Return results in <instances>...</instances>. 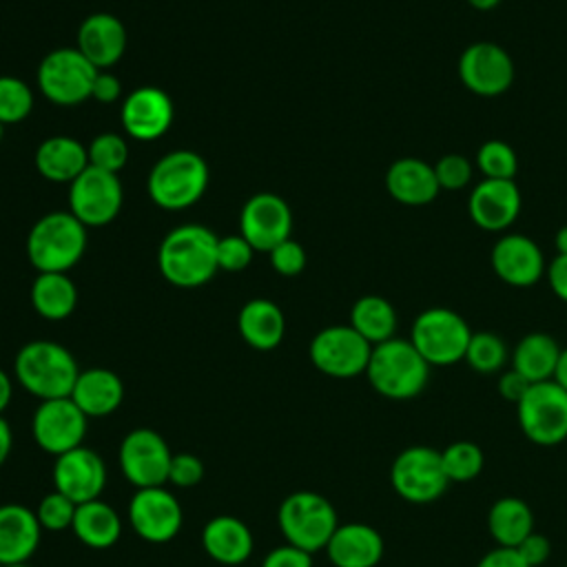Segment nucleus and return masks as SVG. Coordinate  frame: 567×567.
<instances>
[{
    "instance_id": "1",
    "label": "nucleus",
    "mask_w": 567,
    "mask_h": 567,
    "mask_svg": "<svg viewBox=\"0 0 567 567\" xmlns=\"http://www.w3.org/2000/svg\"><path fill=\"white\" fill-rule=\"evenodd\" d=\"M219 237L199 224H184L166 233L157 250L162 277L177 288H197L215 277Z\"/></svg>"
},
{
    "instance_id": "2",
    "label": "nucleus",
    "mask_w": 567,
    "mask_h": 567,
    "mask_svg": "<svg viewBox=\"0 0 567 567\" xmlns=\"http://www.w3.org/2000/svg\"><path fill=\"white\" fill-rule=\"evenodd\" d=\"M365 377L377 394L392 401H408L425 390L430 363L416 352L410 339L392 337L372 346Z\"/></svg>"
},
{
    "instance_id": "3",
    "label": "nucleus",
    "mask_w": 567,
    "mask_h": 567,
    "mask_svg": "<svg viewBox=\"0 0 567 567\" xmlns=\"http://www.w3.org/2000/svg\"><path fill=\"white\" fill-rule=\"evenodd\" d=\"M18 383L40 401L71 396L80 368L73 354L47 339L24 343L13 361Z\"/></svg>"
},
{
    "instance_id": "4",
    "label": "nucleus",
    "mask_w": 567,
    "mask_h": 567,
    "mask_svg": "<svg viewBox=\"0 0 567 567\" xmlns=\"http://www.w3.org/2000/svg\"><path fill=\"white\" fill-rule=\"evenodd\" d=\"M86 226L71 213H47L27 235V257L38 272H66L84 255Z\"/></svg>"
},
{
    "instance_id": "5",
    "label": "nucleus",
    "mask_w": 567,
    "mask_h": 567,
    "mask_svg": "<svg viewBox=\"0 0 567 567\" xmlns=\"http://www.w3.org/2000/svg\"><path fill=\"white\" fill-rule=\"evenodd\" d=\"M208 186V164L195 151L166 153L148 173V195L164 210H184L199 202Z\"/></svg>"
},
{
    "instance_id": "6",
    "label": "nucleus",
    "mask_w": 567,
    "mask_h": 567,
    "mask_svg": "<svg viewBox=\"0 0 567 567\" xmlns=\"http://www.w3.org/2000/svg\"><path fill=\"white\" fill-rule=\"evenodd\" d=\"M279 529L286 543L315 554L326 549L330 536L339 527L337 509L317 492H292L279 505Z\"/></svg>"
},
{
    "instance_id": "7",
    "label": "nucleus",
    "mask_w": 567,
    "mask_h": 567,
    "mask_svg": "<svg viewBox=\"0 0 567 567\" xmlns=\"http://www.w3.org/2000/svg\"><path fill=\"white\" fill-rule=\"evenodd\" d=\"M472 330L467 321L450 308H427L416 315L410 328V343L432 365H454L465 359Z\"/></svg>"
},
{
    "instance_id": "8",
    "label": "nucleus",
    "mask_w": 567,
    "mask_h": 567,
    "mask_svg": "<svg viewBox=\"0 0 567 567\" xmlns=\"http://www.w3.org/2000/svg\"><path fill=\"white\" fill-rule=\"evenodd\" d=\"M520 432L540 447L558 445L567 439V390L554 379L532 383L516 403Z\"/></svg>"
},
{
    "instance_id": "9",
    "label": "nucleus",
    "mask_w": 567,
    "mask_h": 567,
    "mask_svg": "<svg viewBox=\"0 0 567 567\" xmlns=\"http://www.w3.org/2000/svg\"><path fill=\"white\" fill-rule=\"evenodd\" d=\"M392 489L408 503L427 505L439 501L450 481L443 472L441 452L430 445H410L390 465Z\"/></svg>"
},
{
    "instance_id": "10",
    "label": "nucleus",
    "mask_w": 567,
    "mask_h": 567,
    "mask_svg": "<svg viewBox=\"0 0 567 567\" xmlns=\"http://www.w3.org/2000/svg\"><path fill=\"white\" fill-rule=\"evenodd\" d=\"M97 69L78 49H55L38 66V86L58 106H75L91 97Z\"/></svg>"
},
{
    "instance_id": "11",
    "label": "nucleus",
    "mask_w": 567,
    "mask_h": 567,
    "mask_svg": "<svg viewBox=\"0 0 567 567\" xmlns=\"http://www.w3.org/2000/svg\"><path fill=\"white\" fill-rule=\"evenodd\" d=\"M312 365L334 379H352L365 374L372 346L348 323L328 326L310 341Z\"/></svg>"
},
{
    "instance_id": "12",
    "label": "nucleus",
    "mask_w": 567,
    "mask_h": 567,
    "mask_svg": "<svg viewBox=\"0 0 567 567\" xmlns=\"http://www.w3.org/2000/svg\"><path fill=\"white\" fill-rule=\"evenodd\" d=\"M124 202L115 173L89 166L69 184V213L84 226L111 224Z\"/></svg>"
},
{
    "instance_id": "13",
    "label": "nucleus",
    "mask_w": 567,
    "mask_h": 567,
    "mask_svg": "<svg viewBox=\"0 0 567 567\" xmlns=\"http://www.w3.org/2000/svg\"><path fill=\"white\" fill-rule=\"evenodd\" d=\"M120 470L124 478L142 487H159L168 483L171 467V450L164 436L151 427L131 430L120 443Z\"/></svg>"
},
{
    "instance_id": "14",
    "label": "nucleus",
    "mask_w": 567,
    "mask_h": 567,
    "mask_svg": "<svg viewBox=\"0 0 567 567\" xmlns=\"http://www.w3.org/2000/svg\"><path fill=\"white\" fill-rule=\"evenodd\" d=\"M89 416L71 401L49 399L40 401L31 419V434L40 450L60 456L73 447H80L86 436Z\"/></svg>"
},
{
    "instance_id": "15",
    "label": "nucleus",
    "mask_w": 567,
    "mask_h": 567,
    "mask_svg": "<svg viewBox=\"0 0 567 567\" xmlns=\"http://www.w3.org/2000/svg\"><path fill=\"white\" fill-rule=\"evenodd\" d=\"M458 78L467 91L481 97H496L514 82V62L496 42H472L458 58Z\"/></svg>"
},
{
    "instance_id": "16",
    "label": "nucleus",
    "mask_w": 567,
    "mask_h": 567,
    "mask_svg": "<svg viewBox=\"0 0 567 567\" xmlns=\"http://www.w3.org/2000/svg\"><path fill=\"white\" fill-rule=\"evenodd\" d=\"M128 520L133 532L148 543H168L184 523L179 501L164 487H142L128 503Z\"/></svg>"
},
{
    "instance_id": "17",
    "label": "nucleus",
    "mask_w": 567,
    "mask_h": 567,
    "mask_svg": "<svg viewBox=\"0 0 567 567\" xmlns=\"http://www.w3.org/2000/svg\"><path fill=\"white\" fill-rule=\"evenodd\" d=\"M292 210L275 193L252 195L239 213V235L255 248L270 252L277 244L290 239Z\"/></svg>"
},
{
    "instance_id": "18",
    "label": "nucleus",
    "mask_w": 567,
    "mask_h": 567,
    "mask_svg": "<svg viewBox=\"0 0 567 567\" xmlns=\"http://www.w3.org/2000/svg\"><path fill=\"white\" fill-rule=\"evenodd\" d=\"M51 476L55 489L80 505L100 498L106 485V465L95 450L80 445L55 456Z\"/></svg>"
},
{
    "instance_id": "19",
    "label": "nucleus",
    "mask_w": 567,
    "mask_h": 567,
    "mask_svg": "<svg viewBox=\"0 0 567 567\" xmlns=\"http://www.w3.org/2000/svg\"><path fill=\"white\" fill-rule=\"evenodd\" d=\"M523 197L514 179H481L467 199L470 219L487 230L503 233L507 230L520 215Z\"/></svg>"
},
{
    "instance_id": "20",
    "label": "nucleus",
    "mask_w": 567,
    "mask_h": 567,
    "mask_svg": "<svg viewBox=\"0 0 567 567\" xmlns=\"http://www.w3.org/2000/svg\"><path fill=\"white\" fill-rule=\"evenodd\" d=\"M492 268L496 277L514 288H527L543 279L547 264L538 244L520 233H507L496 239L492 255Z\"/></svg>"
},
{
    "instance_id": "21",
    "label": "nucleus",
    "mask_w": 567,
    "mask_h": 567,
    "mask_svg": "<svg viewBox=\"0 0 567 567\" xmlns=\"http://www.w3.org/2000/svg\"><path fill=\"white\" fill-rule=\"evenodd\" d=\"M124 131L140 142L159 140L173 124V102L157 86H140L131 91L120 109Z\"/></svg>"
},
{
    "instance_id": "22",
    "label": "nucleus",
    "mask_w": 567,
    "mask_h": 567,
    "mask_svg": "<svg viewBox=\"0 0 567 567\" xmlns=\"http://www.w3.org/2000/svg\"><path fill=\"white\" fill-rule=\"evenodd\" d=\"M97 71H109L126 49V29L113 13H91L78 29L75 47Z\"/></svg>"
},
{
    "instance_id": "23",
    "label": "nucleus",
    "mask_w": 567,
    "mask_h": 567,
    "mask_svg": "<svg viewBox=\"0 0 567 567\" xmlns=\"http://www.w3.org/2000/svg\"><path fill=\"white\" fill-rule=\"evenodd\" d=\"M326 551L334 567H377L383 558V538L372 525L346 523L334 529Z\"/></svg>"
},
{
    "instance_id": "24",
    "label": "nucleus",
    "mask_w": 567,
    "mask_h": 567,
    "mask_svg": "<svg viewBox=\"0 0 567 567\" xmlns=\"http://www.w3.org/2000/svg\"><path fill=\"white\" fill-rule=\"evenodd\" d=\"M42 527L33 509L20 503L0 505V565L27 563L40 545Z\"/></svg>"
},
{
    "instance_id": "25",
    "label": "nucleus",
    "mask_w": 567,
    "mask_h": 567,
    "mask_svg": "<svg viewBox=\"0 0 567 567\" xmlns=\"http://www.w3.org/2000/svg\"><path fill=\"white\" fill-rule=\"evenodd\" d=\"M385 188L392 199L405 206H425L436 199L439 182L434 166L419 157H401L385 173Z\"/></svg>"
},
{
    "instance_id": "26",
    "label": "nucleus",
    "mask_w": 567,
    "mask_h": 567,
    "mask_svg": "<svg viewBox=\"0 0 567 567\" xmlns=\"http://www.w3.org/2000/svg\"><path fill=\"white\" fill-rule=\"evenodd\" d=\"M204 551L221 565H239L252 554V532L230 514L213 516L202 529Z\"/></svg>"
},
{
    "instance_id": "27",
    "label": "nucleus",
    "mask_w": 567,
    "mask_h": 567,
    "mask_svg": "<svg viewBox=\"0 0 567 567\" xmlns=\"http://www.w3.org/2000/svg\"><path fill=\"white\" fill-rule=\"evenodd\" d=\"M124 399L122 379L106 368L80 370L71 390V401L91 419L113 414Z\"/></svg>"
},
{
    "instance_id": "28",
    "label": "nucleus",
    "mask_w": 567,
    "mask_h": 567,
    "mask_svg": "<svg viewBox=\"0 0 567 567\" xmlns=\"http://www.w3.org/2000/svg\"><path fill=\"white\" fill-rule=\"evenodd\" d=\"M35 168L49 182L71 184L89 168V151L75 137L53 135L38 146Z\"/></svg>"
},
{
    "instance_id": "29",
    "label": "nucleus",
    "mask_w": 567,
    "mask_h": 567,
    "mask_svg": "<svg viewBox=\"0 0 567 567\" xmlns=\"http://www.w3.org/2000/svg\"><path fill=\"white\" fill-rule=\"evenodd\" d=\"M241 339L255 350H272L281 343L286 319L281 308L270 299H250L237 317Z\"/></svg>"
},
{
    "instance_id": "30",
    "label": "nucleus",
    "mask_w": 567,
    "mask_h": 567,
    "mask_svg": "<svg viewBox=\"0 0 567 567\" xmlns=\"http://www.w3.org/2000/svg\"><path fill=\"white\" fill-rule=\"evenodd\" d=\"M487 532L496 547L516 549L534 532V512L518 496H501L487 512Z\"/></svg>"
},
{
    "instance_id": "31",
    "label": "nucleus",
    "mask_w": 567,
    "mask_h": 567,
    "mask_svg": "<svg viewBox=\"0 0 567 567\" xmlns=\"http://www.w3.org/2000/svg\"><path fill=\"white\" fill-rule=\"evenodd\" d=\"M71 529L75 538L86 547L106 549L117 543L122 534V520L109 503L93 498L78 505Z\"/></svg>"
},
{
    "instance_id": "32",
    "label": "nucleus",
    "mask_w": 567,
    "mask_h": 567,
    "mask_svg": "<svg viewBox=\"0 0 567 567\" xmlns=\"http://www.w3.org/2000/svg\"><path fill=\"white\" fill-rule=\"evenodd\" d=\"M560 346L547 332L525 334L512 352V368L520 372L529 383L549 381L558 363Z\"/></svg>"
},
{
    "instance_id": "33",
    "label": "nucleus",
    "mask_w": 567,
    "mask_h": 567,
    "mask_svg": "<svg viewBox=\"0 0 567 567\" xmlns=\"http://www.w3.org/2000/svg\"><path fill=\"white\" fill-rule=\"evenodd\" d=\"M31 303L49 321L66 319L78 303L75 284L66 272H40L31 284Z\"/></svg>"
},
{
    "instance_id": "34",
    "label": "nucleus",
    "mask_w": 567,
    "mask_h": 567,
    "mask_svg": "<svg viewBox=\"0 0 567 567\" xmlns=\"http://www.w3.org/2000/svg\"><path fill=\"white\" fill-rule=\"evenodd\" d=\"M396 310L381 295H363L350 310V326L370 343H383L396 332Z\"/></svg>"
},
{
    "instance_id": "35",
    "label": "nucleus",
    "mask_w": 567,
    "mask_h": 567,
    "mask_svg": "<svg viewBox=\"0 0 567 567\" xmlns=\"http://www.w3.org/2000/svg\"><path fill=\"white\" fill-rule=\"evenodd\" d=\"M441 463L450 483H470L483 472L485 456L472 441H452L441 450Z\"/></svg>"
},
{
    "instance_id": "36",
    "label": "nucleus",
    "mask_w": 567,
    "mask_h": 567,
    "mask_svg": "<svg viewBox=\"0 0 567 567\" xmlns=\"http://www.w3.org/2000/svg\"><path fill=\"white\" fill-rule=\"evenodd\" d=\"M507 359H509L507 343L498 334L472 332L463 361L478 374H494L503 370Z\"/></svg>"
},
{
    "instance_id": "37",
    "label": "nucleus",
    "mask_w": 567,
    "mask_h": 567,
    "mask_svg": "<svg viewBox=\"0 0 567 567\" xmlns=\"http://www.w3.org/2000/svg\"><path fill=\"white\" fill-rule=\"evenodd\" d=\"M476 166L485 179H514L518 159L507 142L487 140L476 151Z\"/></svg>"
},
{
    "instance_id": "38",
    "label": "nucleus",
    "mask_w": 567,
    "mask_h": 567,
    "mask_svg": "<svg viewBox=\"0 0 567 567\" xmlns=\"http://www.w3.org/2000/svg\"><path fill=\"white\" fill-rule=\"evenodd\" d=\"M33 109V93L20 78L0 75V122L18 124L29 117Z\"/></svg>"
},
{
    "instance_id": "39",
    "label": "nucleus",
    "mask_w": 567,
    "mask_h": 567,
    "mask_svg": "<svg viewBox=\"0 0 567 567\" xmlns=\"http://www.w3.org/2000/svg\"><path fill=\"white\" fill-rule=\"evenodd\" d=\"M89 166L120 173L128 162V144L117 133H100L89 144Z\"/></svg>"
},
{
    "instance_id": "40",
    "label": "nucleus",
    "mask_w": 567,
    "mask_h": 567,
    "mask_svg": "<svg viewBox=\"0 0 567 567\" xmlns=\"http://www.w3.org/2000/svg\"><path fill=\"white\" fill-rule=\"evenodd\" d=\"M75 509H78V503H73L69 496L53 489L38 503L35 516L42 529L62 532V529H71Z\"/></svg>"
},
{
    "instance_id": "41",
    "label": "nucleus",
    "mask_w": 567,
    "mask_h": 567,
    "mask_svg": "<svg viewBox=\"0 0 567 567\" xmlns=\"http://www.w3.org/2000/svg\"><path fill=\"white\" fill-rule=\"evenodd\" d=\"M472 164L456 153L443 155L436 164H434V175L439 182L441 190H461L472 182Z\"/></svg>"
},
{
    "instance_id": "42",
    "label": "nucleus",
    "mask_w": 567,
    "mask_h": 567,
    "mask_svg": "<svg viewBox=\"0 0 567 567\" xmlns=\"http://www.w3.org/2000/svg\"><path fill=\"white\" fill-rule=\"evenodd\" d=\"M255 248L241 235H226L217 241V266L226 272L244 270L252 259Z\"/></svg>"
},
{
    "instance_id": "43",
    "label": "nucleus",
    "mask_w": 567,
    "mask_h": 567,
    "mask_svg": "<svg viewBox=\"0 0 567 567\" xmlns=\"http://www.w3.org/2000/svg\"><path fill=\"white\" fill-rule=\"evenodd\" d=\"M268 255H270V266L281 277H295L306 268V250L295 239H286L277 244Z\"/></svg>"
},
{
    "instance_id": "44",
    "label": "nucleus",
    "mask_w": 567,
    "mask_h": 567,
    "mask_svg": "<svg viewBox=\"0 0 567 567\" xmlns=\"http://www.w3.org/2000/svg\"><path fill=\"white\" fill-rule=\"evenodd\" d=\"M204 478V463L199 456L190 452L173 454L168 467V483L177 487H193Z\"/></svg>"
},
{
    "instance_id": "45",
    "label": "nucleus",
    "mask_w": 567,
    "mask_h": 567,
    "mask_svg": "<svg viewBox=\"0 0 567 567\" xmlns=\"http://www.w3.org/2000/svg\"><path fill=\"white\" fill-rule=\"evenodd\" d=\"M261 567H312V554L286 543L268 551L261 560Z\"/></svg>"
},
{
    "instance_id": "46",
    "label": "nucleus",
    "mask_w": 567,
    "mask_h": 567,
    "mask_svg": "<svg viewBox=\"0 0 567 567\" xmlns=\"http://www.w3.org/2000/svg\"><path fill=\"white\" fill-rule=\"evenodd\" d=\"M516 551L520 554V558L529 565V567H540L543 563H547L549 554H551V543L547 536L532 532L518 547Z\"/></svg>"
},
{
    "instance_id": "47",
    "label": "nucleus",
    "mask_w": 567,
    "mask_h": 567,
    "mask_svg": "<svg viewBox=\"0 0 567 567\" xmlns=\"http://www.w3.org/2000/svg\"><path fill=\"white\" fill-rule=\"evenodd\" d=\"M529 381L520 374V372H516L514 368H509L507 372H503L501 377H498V394L505 399V401H509V403H518L523 396H525V392L529 390Z\"/></svg>"
},
{
    "instance_id": "48",
    "label": "nucleus",
    "mask_w": 567,
    "mask_h": 567,
    "mask_svg": "<svg viewBox=\"0 0 567 567\" xmlns=\"http://www.w3.org/2000/svg\"><path fill=\"white\" fill-rule=\"evenodd\" d=\"M545 277L549 281V288L551 292L567 303V255H556L547 270H545Z\"/></svg>"
},
{
    "instance_id": "49",
    "label": "nucleus",
    "mask_w": 567,
    "mask_h": 567,
    "mask_svg": "<svg viewBox=\"0 0 567 567\" xmlns=\"http://www.w3.org/2000/svg\"><path fill=\"white\" fill-rule=\"evenodd\" d=\"M476 567H529L512 547H494L481 556Z\"/></svg>"
},
{
    "instance_id": "50",
    "label": "nucleus",
    "mask_w": 567,
    "mask_h": 567,
    "mask_svg": "<svg viewBox=\"0 0 567 567\" xmlns=\"http://www.w3.org/2000/svg\"><path fill=\"white\" fill-rule=\"evenodd\" d=\"M120 93H122L120 80L113 73H109V71H100L95 82H93L91 97L102 102V104H111V102H115L120 97Z\"/></svg>"
},
{
    "instance_id": "51",
    "label": "nucleus",
    "mask_w": 567,
    "mask_h": 567,
    "mask_svg": "<svg viewBox=\"0 0 567 567\" xmlns=\"http://www.w3.org/2000/svg\"><path fill=\"white\" fill-rule=\"evenodd\" d=\"M11 445H13V434H11V427L7 423L4 416H0V467L4 465V461L9 458L11 454Z\"/></svg>"
},
{
    "instance_id": "52",
    "label": "nucleus",
    "mask_w": 567,
    "mask_h": 567,
    "mask_svg": "<svg viewBox=\"0 0 567 567\" xmlns=\"http://www.w3.org/2000/svg\"><path fill=\"white\" fill-rule=\"evenodd\" d=\"M11 396H13V383H11L9 374L0 368V416H2V412L9 408Z\"/></svg>"
},
{
    "instance_id": "53",
    "label": "nucleus",
    "mask_w": 567,
    "mask_h": 567,
    "mask_svg": "<svg viewBox=\"0 0 567 567\" xmlns=\"http://www.w3.org/2000/svg\"><path fill=\"white\" fill-rule=\"evenodd\" d=\"M563 390H567V348H560V354H558V363H556V370H554V377H551Z\"/></svg>"
},
{
    "instance_id": "54",
    "label": "nucleus",
    "mask_w": 567,
    "mask_h": 567,
    "mask_svg": "<svg viewBox=\"0 0 567 567\" xmlns=\"http://www.w3.org/2000/svg\"><path fill=\"white\" fill-rule=\"evenodd\" d=\"M554 244H556L558 255H567V224L558 228V233H556V237H554Z\"/></svg>"
},
{
    "instance_id": "55",
    "label": "nucleus",
    "mask_w": 567,
    "mask_h": 567,
    "mask_svg": "<svg viewBox=\"0 0 567 567\" xmlns=\"http://www.w3.org/2000/svg\"><path fill=\"white\" fill-rule=\"evenodd\" d=\"M467 2L476 11H492V9H496L501 4V0H467Z\"/></svg>"
},
{
    "instance_id": "56",
    "label": "nucleus",
    "mask_w": 567,
    "mask_h": 567,
    "mask_svg": "<svg viewBox=\"0 0 567 567\" xmlns=\"http://www.w3.org/2000/svg\"><path fill=\"white\" fill-rule=\"evenodd\" d=\"M2 567H29L27 563H16V565H2Z\"/></svg>"
},
{
    "instance_id": "57",
    "label": "nucleus",
    "mask_w": 567,
    "mask_h": 567,
    "mask_svg": "<svg viewBox=\"0 0 567 567\" xmlns=\"http://www.w3.org/2000/svg\"><path fill=\"white\" fill-rule=\"evenodd\" d=\"M2 135H4V124L0 122V142H2Z\"/></svg>"
},
{
    "instance_id": "58",
    "label": "nucleus",
    "mask_w": 567,
    "mask_h": 567,
    "mask_svg": "<svg viewBox=\"0 0 567 567\" xmlns=\"http://www.w3.org/2000/svg\"><path fill=\"white\" fill-rule=\"evenodd\" d=\"M565 567H567V565H565Z\"/></svg>"
},
{
    "instance_id": "59",
    "label": "nucleus",
    "mask_w": 567,
    "mask_h": 567,
    "mask_svg": "<svg viewBox=\"0 0 567 567\" xmlns=\"http://www.w3.org/2000/svg\"><path fill=\"white\" fill-rule=\"evenodd\" d=\"M0 567H2V565H0Z\"/></svg>"
}]
</instances>
